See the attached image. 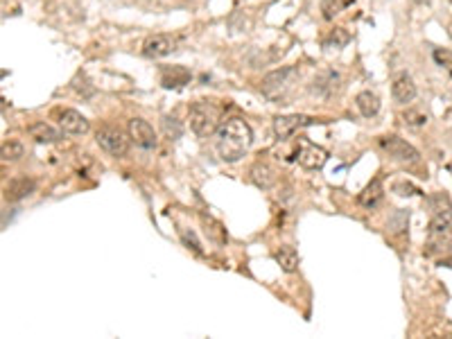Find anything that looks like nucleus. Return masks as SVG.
<instances>
[{
    "instance_id": "obj_3",
    "label": "nucleus",
    "mask_w": 452,
    "mask_h": 339,
    "mask_svg": "<svg viewBox=\"0 0 452 339\" xmlns=\"http://www.w3.org/2000/svg\"><path fill=\"white\" fill-rule=\"evenodd\" d=\"M298 77V71L294 66H283V68H278V71H271L269 75H265L260 82V91H262V95H267L271 100H276V98H283L285 93L289 91V86H292V82Z\"/></svg>"
},
{
    "instance_id": "obj_17",
    "label": "nucleus",
    "mask_w": 452,
    "mask_h": 339,
    "mask_svg": "<svg viewBox=\"0 0 452 339\" xmlns=\"http://www.w3.org/2000/svg\"><path fill=\"white\" fill-rule=\"evenodd\" d=\"M274 258L278 262V267L285 271V274H294L298 269V251L294 247H289V244H283V247H278L274 251Z\"/></svg>"
},
{
    "instance_id": "obj_20",
    "label": "nucleus",
    "mask_w": 452,
    "mask_h": 339,
    "mask_svg": "<svg viewBox=\"0 0 452 339\" xmlns=\"http://www.w3.org/2000/svg\"><path fill=\"white\" fill-rule=\"evenodd\" d=\"M251 181L258 185V188L269 190L276 181V172L267 163H260V161H258V163L251 167Z\"/></svg>"
},
{
    "instance_id": "obj_22",
    "label": "nucleus",
    "mask_w": 452,
    "mask_h": 339,
    "mask_svg": "<svg viewBox=\"0 0 452 339\" xmlns=\"http://www.w3.org/2000/svg\"><path fill=\"white\" fill-rule=\"evenodd\" d=\"M348 41H351V34H348V30L346 28H335V30H330V34L326 39H323V46L342 50L344 46H348Z\"/></svg>"
},
{
    "instance_id": "obj_31",
    "label": "nucleus",
    "mask_w": 452,
    "mask_h": 339,
    "mask_svg": "<svg viewBox=\"0 0 452 339\" xmlns=\"http://www.w3.org/2000/svg\"><path fill=\"white\" fill-rule=\"evenodd\" d=\"M450 3H452V0H450Z\"/></svg>"
},
{
    "instance_id": "obj_8",
    "label": "nucleus",
    "mask_w": 452,
    "mask_h": 339,
    "mask_svg": "<svg viewBox=\"0 0 452 339\" xmlns=\"http://www.w3.org/2000/svg\"><path fill=\"white\" fill-rule=\"evenodd\" d=\"M127 129H129V138L138 147H143V149L156 147V131L147 120H143V118H132Z\"/></svg>"
},
{
    "instance_id": "obj_26",
    "label": "nucleus",
    "mask_w": 452,
    "mask_h": 339,
    "mask_svg": "<svg viewBox=\"0 0 452 339\" xmlns=\"http://www.w3.org/2000/svg\"><path fill=\"white\" fill-rule=\"evenodd\" d=\"M161 127H163V134H165V138L170 140H177V138H181V134H183V127L179 120H174V118H163L161 120Z\"/></svg>"
},
{
    "instance_id": "obj_23",
    "label": "nucleus",
    "mask_w": 452,
    "mask_h": 339,
    "mask_svg": "<svg viewBox=\"0 0 452 339\" xmlns=\"http://www.w3.org/2000/svg\"><path fill=\"white\" fill-rule=\"evenodd\" d=\"M351 3H353V0H323V3H321V16L326 21H332L337 14L344 12L346 5H351Z\"/></svg>"
},
{
    "instance_id": "obj_16",
    "label": "nucleus",
    "mask_w": 452,
    "mask_h": 339,
    "mask_svg": "<svg viewBox=\"0 0 452 339\" xmlns=\"http://www.w3.org/2000/svg\"><path fill=\"white\" fill-rule=\"evenodd\" d=\"M199 219H201V226H204V233L208 235V240L210 242H215V244H226V240H228V235H226V228L222 226V222H217L215 217H210V215H206V213H201L199 215Z\"/></svg>"
},
{
    "instance_id": "obj_7",
    "label": "nucleus",
    "mask_w": 452,
    "mask_h": 339,
    "mask_svg": "<svg viewBox=\"0 0 452 339\" xmlns=\"http://www.w3.org/2000/svg\"><path fill=\"white\" fill-rule=\"evenodd\" d=\"M179 39L172 34H154V37H147L143 44V55L147 59H161L172 55L177 50Z\"/></svg>"
},
{
    "instance_id": "obj_9",
    "label": "nucleus",
    "mask_w": 452,
    "mask_h": 339,
    "mask_svg": "<svg viewBox=\"0 0 452 339\" xmlns=\"http://www.w3.org/2000/svg\"><path fill=\"white\" fill-rule=\"evenodd\" d=\"M296 161L305 170H319L328 161V152L323 149V147H319V145H312V143L303 140L301 143V149H298V154H296Z\"/></svg>"
},
{
    "instance_id": "obj_24",
    "label": "nucleus",
    "mask_w": 452,
    "mask_h": 339,
    "mask_svg": "<svg viewBox=\"0 0 452 339\" xmlns=\"http://www.w3.org/2000/svg\"><path fill=\"white\" fill-rule=\"evenodd\" d=\"M23 156V145L21 143H16V140H7L0 145V158L3 161H19Z\"/></svg>"
},
{
    "instance_id": "obj_15",
    "label": "nucleus",
    "mask_w": 452,
    "mask_h": 339,
    "mask_svg": "<svg viewBox=\"0 0 452 339\" xmlns=\"http://www.w3.org/2000/svg\"><path fill=\"white\" fill-rule=\"evenodd\" d=\"M430 210L432 219H441V222H452V201L446 192H434L430 197Z\"/></svg>"
},
{
    "instance_id": "obj_5",
    "label": "nucleus",
    "mask_w": 452,
    "mask_h": 339,
    "mask_svg": "<svg viewBox=\"0 0 452 339\" xmlns=\"http://www.w3.org/2000/svg\"><path fill=\"white\" fill-rule=\"evenodd\" d=\"M380 143V147L387 152V154L394 158V161H398V163H419V158H421V154H419V149H416L414 145H409L407 140H403V138H398V136H382V138L378 140Z\"/></svg>"
},
{
    "instance_id": "obj_14",
    "label": "nucleus",
    "mask_w": 452,
    "mask_h": 339,
    "mask_svg": "<svg viewBox=\"0 0 452 339\" xmlns=\"http://www.w3.org/2000/svg\"><path fill=\"white\" fill-rule=\"evenodd\" d=\"M337 89H339V73L326 71V73H321V75L314 77L312 86H310V93H312V95H317V98H328Z\"/></svg>"
},
{
    "instance_id": "obj_1",
    "label": "nucleus",
    "mask_w": 452,
    "mask_h": 339,
    "mask_svg": "<svg viewBox=\"0 0 452 339\" xmlns=\"http://www.w3.org/2000/svg\"><path fill=\"white\" fill-rule=\"evenodd\" d=\"M253 143V131L242 118H228L217 129V154L224 163H237Z\"/></svg>"
},
{
    "instance_id": "obj_13",
    "label": "nucleus",
    "mask_w": 452,
    "mask_h": 339,
    "mask_svg": "<svg viewBox=\"0 0 452 339\" xmlns=\"http://www.w3.org/2000/svg\"><path fill=\"white\" fill-rule=\"evenodd\" d=\"M391 95L398 102V104H407V102H412L416 98V84L414 80L409 77L407 73H400L398 77L391 84Z\"/></svg>"
},
{
    "instance_id": "obj_10",
    "label": "nucleus",
    "mask_w": 452,
    "mask_h": 339,
    "mask_svg": "<svg viewBox=\"0 0 452 339\" xmlns=\"http://www.w3.org/2000/svg\"><path fill=\"white\" fill-rule=\"evenodd\" d=\"M59 127H62V131L68 136H84L91 129L87 118L80 111H75V109H64V111L59 113Z\"/></svg>"
},
{
    "instance_id": "obj_2",
    "label": "nucleus",
    "mask_w": 452,
    "mask_h": 339,
    "mask_svg": "<svg viewBox=\"0 0 452 339\" xmlns=\"http://www.w3.org/2000/svg\"><path fill=\"white\" fill-rule=\"evenodd\" d=\"M188 118H190V129L199 138H208L219 129L222 111L213 102H195L190 111H188Z\"/></svg>"
},
{
    "instance_id": "obj_4",
    "label": "nucleus",
    "mask_w": 452,
    "mask_h": 339,
    "mask_svg": "<svg viewBox=\"0 0 452 339\" xmlns=\"http://www.w3.org/2000/svg\"><path fill=\"white\" fill-rule=\"evenodd\" d=\"M96 140H98V145L114 158H123L127 152H129V136L123 129H118V127H109V125L100 127L96 134Z\"/></svg>"
},
{
    "instance_id": "obj_28",
    "label": "nucleus",
    "mask_w": 452,
    "mask_h": 339,
    "mask_svg": "<svg viewBox=\"0 0 452 339\" xmlns=\"http://www.w3.org/2000/svg\"><path fill=\"white\" fill-rule=\"evenodd\" d=\"M403 120L409 125V127H423L428 122V113L423 111V109H407L403 113Z\"/></svg>"
},
{
    "instance_id": "obj_6",
    "label": "nucleus",
    "mask_w": 452,
    "mask_h": 339,
    "mask_svg": "<svg viewBox=\"0 0 452 339\" xmlns=\"http://www.w3.org/2000/svg\"><path fill=\"white\" fill-rule=\"evenodd\" d=\"M314 122H323V120H319V118H310V116H301V113L278 116V118H274V134L278 136L280 140H285V138H289V136H294L298 129L310 127Z\"/></svg>"
},
{
    "instance_id": "obj_18",
    "label": "nucleus",
    "mask_w": 452,
    "mask_h": 339,
    "mask_svg": "<svg viewBox=\"0 0 452 339\" xmlns=\"http://www.w3.org/2000/svg\"><path fill=\"white\" fill-rule=\"evenodd\" d=\"M28 134L37 143H57V140H62L64 131H57L55 127L48 125V122H34L28 127Z\"/></svg>"
},
{
    "instance_id": "obj_30",
    "label": "nucleus",
    "mask_w": 452,
    "mask_h": 339,
    "mask_svg": "<svg viewBox=\"0 0 452 339\" xmlns=\"http://www.w3.org/2000/svg\"><path fill=\"white\" fill-rule=\"evenodd\" d=\"M394 192H398V194H421V190L419 188H414L412 183H405V181H398V183H394Z\"/></svg>"
},
{
    "instance_id": "obj_25",
    "label": "nucleus",
    "mask_w": 452,
    "mask_h": 339,
    "mask_svg": "<svg viewBox=\"0 0 452 339\" xmlns=\"http://www.w3.org/2000/svg\"><path fill=\"white\" fill-rule=\"evenodd\" d=\"M179 235H181L183 247L190 249V251L195 253V256H204L201 242H199V237L195 235V231H190V228H181V231H179Z\"/></svg>"
},
{
    "instance_id": "obj_21",
    "label": "nucleus",
    "mask_w": 452,
    "mask_h": 339,
    "mask_svg": "<svg viewBox=\"0 0 452 339\" xmlns=\"http://www.w3.org/2000/svg\"><path fill=\"white\" fill-rule=\"evenodd\" d=\"M382 194H385V190H382V181H380V179H373V181L360 192L357 201H360V206H364V208H375V206H378V203L382 201Z\"/></svg>"
},
{
    "instance_id": "obj_19",
    "label": "nucleus",
    "mask_w": 452,
    "mask_h": 339,
    "mask_svg": "<svg viewBox=\"0 0 452 339\" xmlns=\"http://www.w3.org/2000/svg\"><path fill=\"white\" fill-rule=\"evenodd\" d=\"M355 104H357V109H360V113L364 118H373V116H378V111H380V98L375 95L373 91L357 93Z\"/></svg>"
},
{
    "instance_id": "obj_11",
    "label": "nucleus",
    "mask_w": 452,
    "mask_h": 339,
    "mask_svg": "<svg viewBox=\"0 0 452 339\" xmlns=\"http://www.w3.org/2000/svg\"><path fill=\"white\" fill-rule=\"evenodd\" d=\"M37 190V181L30 179V176H16L10 183L5 185V199L7 201H21L25 197H30V194Z\"/></svg>"
},
{
    "instance_id": "obj_29",
    "label": "nucleus",
    "mask_w": 452,
    "mask_h": 339,
    "mask_svg": "<svg viewBox=\"0 0 452 339\" xmlns=\"http://www.w3.org/2000/svg\"><path fill=\"white\" fill-rule=\"evenodd\" d=\"M407 219H409V213H405V210H398V213L391 217V222H389V228L394 233H400L403 228L407 226Z\"/></svg>"
},
{
    "instance_id": "obj_27",
    "label": "nucleus",
    "mask_w": 452,
    "mask_h": 339,
    "mask_svg": "<svg viewBox=\"0 0 452 339\" xmlns=\"http://www.w3.org/2000/svg\"><path fill=\"white\" fill-rule=\"evenodd\" d=\"M432 57L434 62H437L439 68H443L448 75H452V50H446V48H434L432 50Z\"/></svg>"
},
{
    "instance_id": "obj_12",
    "label": "nucleus",
    "mask_w": 452,
    "mask_h": 339,
    "mask_svg": "<svg viewBox=\"0 0 452 339\" xmlns=\"http://www.w3.org/2000/svg\"><path fill=\"white\" fill-rule=\"evenodd\" d=\"M192 80V75L183 66H163L161 68V84L165 89H181Z\"/></svg>"
}]
</instances>
